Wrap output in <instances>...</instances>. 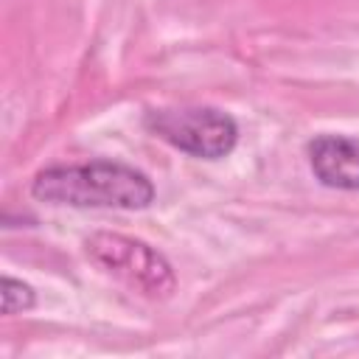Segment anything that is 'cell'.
<instances>
[{"label":"cell","instance_id":"1","mask_svg":"<svg viewBox=\"0 0 359 359\" xmlns=\"http://www.w3.org/2000/svg\"><path fill=\"white\" fill-rule=\"evenodd\" d=\"M31 194L53 205L140 210L151 205L154 185L132 165L93 160L84 165H53L39 171L34 177Z\"/></svg>","mask_w":359,"mask_h":359},{"label":"cell","instance_id":"2","mask_svg":"<svg viewBox=\"0 0 359 359\" xmlns=\"http://www.w3.org/2000/svg\"><path fill=\"white\" fill-rule=\"evenodd\" d=\"M84 247L104 272H109L137 294L165 300L177 286L171 264L140 238H129L121 233H93Z\"/></svg>","mask_w":359,"mask_h":359},{"label":"cell","instance_id":"3","mask_svg":"<svg viewBox=\"0 0 359 359\" xmlns=\"http://www.w3.org/2000/svg\"><path fill=\"white\" fill-rule=\"evenodd\" d=\"M146 129L174 149L202 160H219L230 154L238 140L236 121L216 107L154 109L146 115Z\"/></svg>","mask_w":359,"mask_h":359},{"label":"cell","instance_id":"4","mask_svg":"<svg viewBox=\"0 0 359 359\" xmlns=\"http://www.w3.org/2000/svg\"><path fill=\"white\" fill-rule=\"evenodd\" d=\"M309 163L323 185L359 191V137L320 135L309 143Z\"/></svg>","mask_w":359,"mask_h":359},{"label":"cell","instance_id":"5","mask_svg":"<svg viewBox=\"0 0 359 359\" xmlns=\"http://www.w3.org/2000/svg\"><path fill=\"white\" fill-rule=\"evenodd\" d=\"M31 306H34V292H31V286L6 275V278H3V314L28 311Z\"/></svg>","mask_w":359,"mask_h":359}]
</instances>
